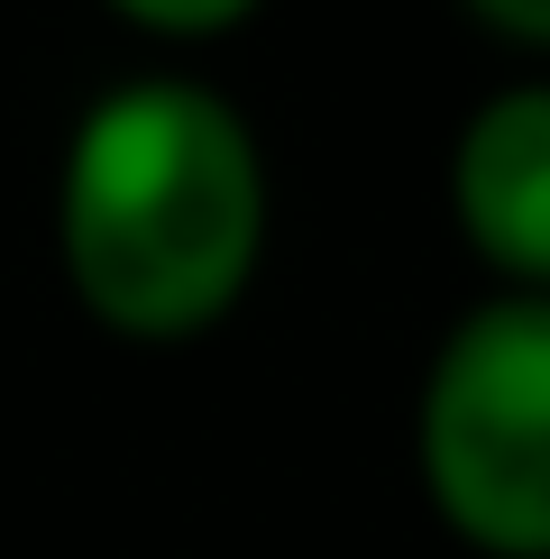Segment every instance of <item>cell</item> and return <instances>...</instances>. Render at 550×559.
<instances>
[{
	"label": "cell",
	"mask_w": 550,
	"mask_h": 559,
	"mask_svg": "<svg viewBox=\"0 0 550 559\" xmlns=\"http://www.w3.org/2000/svg\"><path fill=\"white\" fill-rule=\"evenodd\" d=\"M110 19H129L138 37H166V46H202V37H229L266 10V0H101Z\"/></svg>",
	"instance_id": "277c9868"
},
{
	"label": "cell",
	"mask_w": 550,
	"mask_h": 559,
	"mask_svg": "<svg viewBox=\"0 0 550 559\" xmlns=\"http://www.w3.org/2000/svg\"><path fill=\"white\" fill-rule=\"evenodd\" d=\"M266 147L229 92L138 74L83 102L56 156V266L110 340H202L258 285Z\"/></svg>",
	"instance_id": "6da1fadb"
},
{
	"label": "cell",
	"mask_w": 550,
	"mask_h": 559,
	"mask_svg": "<svg viewBox=\"0 0 550 559\" xmlns=\"http://www.w3.org/2000/svg\"><path fill=\"white\" fill-rule=\"evenodd\" d=\"M412 477L477 559H550V294H487L412 394Z\"/></svg>",
	"instance_id": "7a4b0ae2"
},
{
	"label": "cell",
	"mask_w": 550,
	"mask_h": 559,
	"mask_svg": "<svg viewBox=\"0 0 550 559\" xmlns=\"http://www.w3.org/2000/svg\"><path fill=\"white\" fill-rule=\"evenodd\" d=\"M450 221L495 294H550V74L504 83L458 120Z\"/></svg>",
	"instance_id": "3957f363"
},
{
	"label": "cell",
	"mask_w": 550,
	"mask_h": 559,
	"mask_svg": "<svg viewBox=\"0 0 550 559\" xmlns=\"http://www.w3.org/2000/svg\"><path fill=\"white\" fill-rule=\"evenodd\" d=\"M458 10H468L477 28H495L504 46H533V56H550V0H458Z\"/></svg>",
	"instance_id": "5b68a950"
}]
</instances>
